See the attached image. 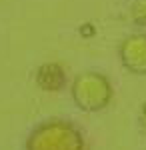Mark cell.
Returning <instances> with one entry per match:
<instances>
[{"instance_id":"cell-1","label":"cell","mask_w":146,"mask_h":150,"mask_svg":"<svg viewBox=\"0 0 146 150\" xmlns=\"http://www.w3.org/2000/svg\"><path fill=\"white\" fill-rule=\"evenodd\" d=\"M24 150H86V140L70 120L48 118L30 130Z\"/></svg>"},{"instance_id":"cell-2","label":"cell","mask_w":146,"mask_h":150,"mask_svg":"<svg viewBox=\"0 0 146 150\" xmlns=\"http://www.w3.org/2000/svg\"><path fill=\"white\" fill-rule=\"evenodd\" d=\"M70 96L82 112H100L106 106H110L114 90L108 76L94 70H86L74 76L70 84Z\"/></svg>"},{"instance_id":"cell-3","label":"cell","mask_w":146,"mask_h":150,"mask_svg":"<svg viewBox=\"0 0 146 150\" xmlns=\"http://www.w3.org/2000/svg\"><path fill=\"white\" fill-rule=\"evenodd\" d=\"M118 56L130 74L146 76V34L136 32L126 36L118 46Z\"/></svg>"},{"instance_id":"cell-4","label":"cell","mask_w":146,"mask_h":150,"mask_svg":"<svg viewBox=\"0 0 146 150\" xmlns=\"http://www.w3.org/2000/svg\"><path fill=\"white\" fill-rule=\"evenodd\" d=\"M36 86L44 92H58L62 90L64 82H66V72L62 68V64L58 62H46L36 70Z\"/></svg>"},{"instance_id":"cell-5","label":"cell","mask_w":146,"mask_h":150,"mask_svg":"<svg viewBox=\"0 0 146 150\" xmlns=\"http://www.w3.org/2000/svg\"><path fill=\"white\" fill-rule=\"evenodd\" d=\"M130 20L136 26L146 28V0H134L130 6Z\"/></svg>"},{"instance_id":"cell-6","label":"cell","mask_w":146,"mask_h":150,"mask_svg":"<svg viewBox=\"0 0 146 150\" xmlns=\"http://www.w3.org/2000/svg\"><path fill=\"white\" fill-rule=\"evenodd\" d=\"M138 126H140V132L146 136V100L140 106V112H138Z\"/></svg>"}]
</instances>
